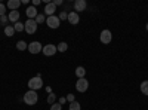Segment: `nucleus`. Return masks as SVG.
Returning <instances> with one entry per match:
<instances>
[{
    "label": "nucleus",
    "mask_w": 148,
    "mask_h": 110,
    "mask_svg": "<svg viewBox=\"0 0 148 110\" xmlns=\"http://www.w3.org/2000/svg\"><path fill=\"white\" fill-rule=\"evenodd\" d=\"M37 5H40V0H33V6H37Z\"/></svg>",
    "instance_id": "7c9ffc66"
},
{
    "label": "nucleus",
    "mask_w": 148,
    "mask_h": 110,
    "mask_svg": "<svg viewBox=\"0 0 148 110\" xmlns=\"http://www.w3.org/2000/svg\"><path fill=\"white\" fill-rule=\"evenodd\" d=\"M147 31H148V24H147Z\"/></svg>",
    "instance_id": "2f4dec72"
},
{
    "label": "nucleus",
    "mask_w": 148,
    "mask_h": 110,
    "mask_svg": "<svg viewBox=\"0 0 148 110\" xmlns=\"http://www.w3.org/2000/svg\"><path fill=\"white\" fill-rule=\"evenodd\" d=\"M65 98H67V101H70V103H73V101H76V100H74V95H73V94H68V95L65 97Z\"/></svg>",
    "instance_id": "cd10ccee"
},
{
    "label": "nucleus",
    "mask_w": 148,
    "mask_h": 110,
    "mask_svg": "<svg viewBox=\"0 0 148 110\" xmlns=\"http://www.w3.org/2000/svg\"><path fill=\"white\" fill-rule=\"evenodd\" d=\"M5 34L8 36V37H12V36L15 34V28H14V26H6V27H5Z\"/></svg>",
    "instance_id": "f3484780"
},
{
    "label": "nucleus",
    "mask_w": 148,
    "mask_h": 110,
    "mask_svg": "<svg viewBox=\"0 0 148 110\" xmlns=\"http://www.w3.org/2000/svg\"><path fill=\"white\" fill-rule=\"evenodd\" d=\"M42 86H43V80H42L40 76H34V77H31L28 80V88L31 91H37V89H40Z\"/></svg>",
    "instance_id": "f03ea898"
},
{
    "label": "nucleus",
    "mask_w": 148,
    "mask_h": 110,
    "mask_svg": "<svg viewBox=\"0 0 148 110\" xmlns=\"http://www.w3.org/2000/svg\"><path fill=\"white\" fill-rule=\"evenodd\" d=\"M3 15H6V6L3 3H0V17H3Z\"/></svg>",
    "instance_id": "a878e982"
},
{
    "label": "nucleus",
    "mask_w": 148,
    "mask_h": 110,
    "mask_svg": "<svg viewBox=\"0 0 148 110\" xmlns=\"http://www.w3.org/2000/svg\"><path fill=\"white\" fill-rule=\"evenodd\" d=\"M24 26H25V31L28 34H34L37 31V22L34 19H27V22L24 24Z\"/></svg>",
    "instance_id": "0eeeda50"
},
{
    "label": "nucleus",
    "mask_w": 148,
    "mask_h": 110,
    "mask_svg": "<svg viewBox=\"0 0 148 110\" xmlns=\"http://www.w3.org/2000/svg\"><path fill=\"white\" fill-rule=\"evenodd\" d=\"M42 52H43L46 57H52V55H55V54L58 52V49H56V46H55V45L49 43V45H45V46H43Z\"/></svg>",
    "instance_id": "423d86ee"
},
{
    "label": "nucleus",
    "mask_w": 148,
    "mask_h": 110,
    "mask_svg": "<svg viewBox=\"0 0 148 110\" xmlns=\"http://www.w3.org/2000/svg\"><path fill=\"white\" fill-rule=\"evenodd\" d=\"M59 21H64V19H68V14H67V12H61V14H59Z\"/></svg>",
    "instance_id": "393cba45"
},
{
    "label": "nucleus",
    "mask_w": 148,
    "mask_h": 110,
    "mask_svg": "<svg viewBox=\"0 0 148 110\" xmlns=\"http://www.w3.org/2000/svg\"><path fill=\"white\" fill-rule=\"evenodd\" d=\"M21 5H22L21 0H9L8 5H6V8H9L10 10H18V8H19Z\"/></svg>",
    "instance_id": "ddd939ff"
},
{
    "label": "nucleus",
    "mask_w": 148,
    "mask_h": 110,
    "mask_svg": "<svg viewBox=\"0 0 148 110\" xmlns=\"http://www.w3.org/2000/svg\"><path fill=\"white\" fill-rule=\"evenodd\" d=\"M68 110H82L80 103H79V101H73V103H70V109H68Z\"/></svg>",
    "instance_id": "412c9836"
},
{
    "label": "nucleus",
    "mask_w": 148,
    "mask_h": 110,
    "mask_svg": "<svg viewBox=\"0 0 148 110\" xmlns=\"http://www.w3.org/2000/svg\"><path fill=\"white\" fill-rule=\"evenodd\" d=\"M37 101H39V94H37L36 91H27L25 94H24V103L28 104V106H34Z\"/></svg>",
    "instance_id": "f257e3e1"
},
{
    "label": "nucleus",
    "mask_w": 148,
    "mask_h": 110,
    "mask_svg": "<svg viewBox=\"0 0 148 110\" xmlns=\"http://www.w3.org/2000/svg\"><path fill=\"white\" fill-rule=\"evenodd\" d=\"M8 21H9L8 15H3V17H0V22H2V24H6Z\"/></svg>",
    "instance_id": "bb28decb"
},
{
    "label": "nucleus",
    "mask_w": 148,
    "mask_h": 110,
    "mask_svg": "<svg viewBox=\"0 0 148 110\" xmlns=\"http://www.w3.org/2000/svg\"><path fill=\"white\" fill-rule=\"evenodd\" d=\"M25 15H27L28 19H36V17L39 15V12H37L36 6H28L27 10H25Z\"/></svg>",
    "instance_id": "f8f14e48"
},
{
    "label": "nucleus",
    "mask_w": 148,
    "mask_h": 110,
    "mask_svg": "<svg viewBox=\"0 0 148 110\" xmlns=\"http://www.w3.org/2000/svg\"><path fill=\"white\" fill-rule=\"evenodd\" d=\"M14 28H15V31H16V33L25 31V26H24V22H21V21H18V22H15V24H14Z\"/></svg>",
    "instance_id": "dca6fc26"
},
{
    "label": "nucleus",
    "mask_w": 148,
    "mask_h": 110,
    "mask_svg": "<svg viewBox=\"0 0 148 110\" xmlns=\"http://www.w3.org/2000/svg\"><path fill=\"white\" fill-rule=\"evenodd\" d=\"M88 88H89V82H88V79H86V77H82V79L77 80L76 89L79 92H86V91H88Z\"/></svg>",
    "instance_id": "20e7f679"
},
{
    "label": "nucleus",
    "mask_w": 148,
    "mask_h": 110,
    "mask_svg": "<svg viewBox=\"0 0 148 110\" xmlns=\"http://www.w3.org/2000/svg\"><path fill=\"white\" fill-rule=\"evenodd\" d=\"M42 49H43V45H42L40 42L34 40V42L28 43V52H30V54H33V55L39 54V52H42Z\"/></svg>",
    "instance_id": "7ed1b4c3"
},
{
    "label": "nucleus",
    "mask_w": 148,
    "mask_h": 110,
    "mask_svg": "<svg viewBox=\"0 0 148 110\" xmlns=\"http://www.w3.org/2000/svg\"><path fill=\"white\" fill-rule=\"evenodd\" d=\"M76 75H77V77H79V79L86 77V68H84V67H82V66H79V67L76 68Z\"/></svg>",
    "instance_id": "2eb2a0df"
},
{
    "label": "nucleus",
    "mask_w": 148,
    "mask_h": 110,
    "mask_svg": "<svg viewBox=\"0 0 148 110\" xmlns=\"http://www.w3.org/2000/svg\"><path fill=\"white\" fill-rule=\"evenodd\" d=\"M51 110H62V106H61L59 103H53L51 106Z\"/></svg>",
    "instance_id": "b1692460"
},
{
    "label": "nucleus",
    "mask_w": 148,
    "mask_h": 110,
    "mask_svg": "<svg viewBox=\"0 0 148 110\" xmlns=\"http://www.w3.org/2000/svg\"><path fill=\"white\" fill-rule=\"evenodd\" d=\"M71 26H77L79 24V21H80V17H79V14L77 12H70L68 14V19H67Z\"/></svg>",
    "instance_id": "9b49d317"
},
{
    "label": "nucleus",
    "mask_w": 148,
    "mask_h": 110,
    "mask_svg": "<svg viewBox=\"0 0 148 110\" xmlns=\"http://www.w3.org/2000/svg\"><path fill=\"white\" fill-rule=\"evenodd\" d=\"M16 49H18V51H25V49H28V45H27V42L19 40V42L16 43Z\"/></svg>",
    "instance_id": "a211bd4d"
},
{
    "label": "nucleus",
    "mask_w": 148,
    "mask_h": 110,
    "mask_svg": "<svg viewBox=\"0 0 148 110\" xmlns=\"http://www.w3.org/2000/svg\"><path fill=\"white\" fill-rule=\"evenodd\" d=\"M55 12H56V6H55V3H53V2L46 3V6H45V14H46L47 17L55 15Z\"/></svg>",
    "instance_id": "1a4fd4ad"
},
{
    "label": "nucleus",
    "mask_w": 148,
    "mask_h": 110,
    "mask_svg": "<svg viewBox=\"0 0 148 110\" xmlns=\"http://www.w3.org/2000/svg\"><path fill=\"white\" fill-rule=\"evenodd\" d=\"M56 49H58L59 52H65V51L68 49V45H67V42H61V43L56 46Z\"/></svg>",
    "instance_id": "aec40b11"
},
{
    "label": "nucleus",
    "mask_w": 148,
    "mask_h": 110,
    "mask_svg": "<svg viewBox=\"0 0 148 110\" xmlns=\"http://www.w3.org/2000/svg\"><path fill=\"white\" fill-rule=\"evenodd\" d=\"M46 24H47V27L49 28H58L59 27V24H61V21H59V18L56 17V15H52V17H47L46 18Z\"/></svg>",
    "instance_id": "39448f33"
},
{
    "label": "nucleus",
    "mask_w": 148,
    "mask_h": 110,
    "mask_svg": "<svg viewBox=\"0 0 148 110\" xmlns=\"http://www.w3.org/2000/svg\"><path fill=\"white\" fill-rule=\"evenodd\" d=\"M37 24H42V22H46V17H45V14H39L36 17V19H34Z\"/></svg>",
    "instance_id": "4be33fe9"
},
{
    "label": "nucleus",
    "mask_w": 148,
    "mask_h": 110,
    "mask_svg": "<svg viewBox=\"0 0 148 110\" xmlns=\"http://www.w3.org/2000/svg\"><path fill=\"white\" fill-rule=\"evenodd\" d=\"M86 8H88L86 0H76L74 2V10L76 12H83V10H86Z\"/></svg>",
    "instance_id": "9d476101"
},
{
    "label": "nucleus",
    "mask_w": 148,
    "mask_h": 110,
    "mask_svg": "<svg viewBox=\"0 0 148 110\" xmlns=\"http://www.w3.org/2000/svg\"><path fill=\"white\" fill-rule=\"evenodd\" d=\"M55 6H59V5H62V0H55Z\"/></svg>",
    "instance_id": "c756f323"
},
{
    "label": "nucleus",
    "mask_w": 148,
    "mask_h": 110,
    "mask_svg": "<svg viewBox=\"0 0 148 110\" xmlns=\"http://www.w3.org/2000/svg\"><path fill=\"white\" fill-rule=\"evenodd\" d=\"M8 18H9V21L10 22H18L19 21V12L18 10H10L9 12V15H8Z\"/></svg>",
    "instance_id": "4468645a"
},
{
    "label": "nucleus",
    "mask_w": 148,
    "mask_h": 110,
    "mask_svg": "<svg viewBox=\"0 0 148 110\" xmlns=\"http://www.w3.org/2000/svg\"><path fill=\"white\" fill-rule=\"evenodd\" d=\"M65 101H67V98H65V97H61V98H59V104H61V106H62Z\"/></svg>",
    "instance_id": "c85d7f7f"
},
{
    "label": "nucleus",
    "mask_w": 148,
    "mask_h": 110,
    "mask_svg": "<svg viewBox=\"0 0 148 110\" xmlns=\"http://www.w3.org/2000/svg\"><path fill=\"white\" fill-rule=\"evenodd\" d=\"M141 92L144 94V95H148V80H144V82H141Z\"/></svg>",
    "instance_id": "6ab92c4d"
},
{
    "label": "nucleus",
    "mask_w": 148,
    "mask_h": 110,
    "mask_svg": "<svg viewBox=\"0 0 148 110\" xmlns=\"http://www.w3.org/2000/svg\"><path fill=\"white\" fill-rule=\"evenodd\" d=\"M99 39H101V42H102L104 45H108L111 40H113V33H111L110 30H102Z\"/></svg>",
    "instance_id": "6e6552de"
},
{
    "label": "nucleus",
    "mask_w": 148,
    "mask_h": 110,
    "mask_svg": "<svg viewBox=\"0 0 148 110\" xmlns=\"http://www.w3.org/2000/svg\"><path fill=\"white\" fill-rule=\"evenodd\" d=\"M55 100H56V97H55V94H52V92H51V94L47 95V103L51 104V106H52V104L55 103Z\"/></svg>",
    "instance_id": "5701e85b"
}]
</instances>
